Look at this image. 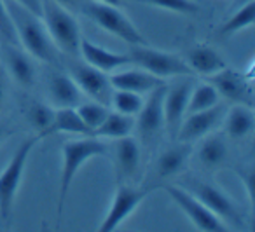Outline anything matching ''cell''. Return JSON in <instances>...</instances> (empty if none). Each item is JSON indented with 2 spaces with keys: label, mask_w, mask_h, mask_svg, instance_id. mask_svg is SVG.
Instances as JSON below:
<instances>
[{
  "label": "cell",
  "mask_w": 255,
  "mask_h": 232,
  "mask_svg": "<svg viewBox=\"0 0 255 232\" xmlns=\"http://www.w3.org/2000/svg\"><path fill=\"white\" fill-rule=\"evenodd\" d=\"M5 7H7L11 21L14 25L18 42H21V46L32 56L39 58L46 63H54L58 58V49L47 33L42 18L23 7L16 0H5Z\"/></svg>",
  "instance_id": "obj_1"
},
{
  "label": "cell",
  "mask_w": 255,
  "mask_h": 232,
  "mask_svg": "<svg viewBox=\"0 0 255 232\" xmlns=\"http://www.w3.org/2000/svg\"><path fill=\"white\" fill-rule=\"evenodd\" d=\"M107 150H109L107 145L96 136L70 140L63 145V168H61L60 175V196H58V220H61L68 192H70L79 169L91 159L107 154Z\"/></svg>",
  "instance_id": "obj_2"
},
{
  "label": "cell",
  "mask_w": 255,
  "mask_h": 232,
  "mask_svg": "<svg viewBox=\"0 0 255 232\" xmlns=\"http://www.w3.org/2000/svg\"><path fill=\"white\" fill-rule=\"evenodd\" d=\"M46 138L44 134L37 133L35 136H30L16 148L12 154L9 164L4 168V171L0 173V217L7 220L9 215L14 206L16 196H18L19 185H21L23 175H25L26 162H28L32 152L35 150L37 145Z\"/></svg>",
  "instance_id": "obj_3"
},
{
  "label": "cell",
  "mask_w": 255,
  "mask_h": 232,
  "mask_svg": "<svg viewBox=\"0 0 255 232\" xmlns=\"http://www.w3.org/2000/svg\"><path fill=\"white\" fill-rule=\"evenodd\" d=\"M42 21L47 28L51 40L58 51L67 54H77L81 46V30L68 9L54 0H42Z\"/></svg>",
  "instance_id": "obj_4"
},
{
  "label": "cell",
  "mask_w": 255,
  "mask_h": 232,
  "mask_svg": "<svg viewBox=\"0 0 255 232\" xmlns=\"http://www.w3.org/2000/svg\"><path fill=\"white\" fill-rule=\"evenodd\" d=\"M81 14H84L88 19H91L95 25L103 28L105 32L116 35L117 39L124 40L129 46H143L145 44V37L140 33L136 25L128 18L123 11H119L117 5H110L105 2H96V0H89L88 4L82 7Z\"/></svg>",
  "instance_id": "obj_5"
},
{
  "label": "cell",
  "mask_w": 255,
  "mask_h": 232,
  "mask_svg": "<svg viewBox=\"0 0 255 232\" xmlns=\"http://www.w3.org/2000/svg\"><path fill=\"white\" fill-rule=\"evenodd\" d=\"M128 56H129V61L133 65L143 68V70H147L149 74L156 75L159 79L194 75V72L189 68L184 58L173 53H166V51L152 49V47H147L145 44L143 46H133Z\"/></svg>",
  "instance_id": "obj_6"
},
{
  "label": "cell",
  "mask_w": 255,
  "mask_h": 232,
  "mask_svg": "<svg viewBox=\"0 0 255 232\" xmlns=\"http://www.w3.org/2000/svg\"><path fill=\"white\" fill-rule=\"evenodd\" d=\"M166 194L171 197L175 204L189 217V220L194 224L198 231L203 232H226L227 225L220 220L217 215H213L198 197H194L187 189H182L177 185H164Z\"/></svg>",
  "instance_id": "obj_7"
},
{
  "label": "cell",
  "mask_w": 255,
  "mask_h": 232,
  "mask_svg": "<svg viewBox=\"0 0 255 232\" xmlns=\"http://www.w3.org/2000/svg\"><path fill=\"white\" fill-rule=\"evenodd\" d=\"M191 182L192 183H189L187 190L194 197H198L213 215H217L222 222H229V224L236 225L243 224L240 210L224 190H220L219 187L212 185V183L199 182V180H191Z\"/></svg>",
  "instance_id": "obj_8"
},
{
  "label": "cell",
  "mask_w": 255,
  "mask_h": 232,
  "mask_svg": "<svg viewBox=\"0 0 255 232\" xmlns=\"http://www.w3.org/2000/svg\"><path fill=\"white\" fill-rule=\"evenodd\" d=\"M210 84L217 89L220 96L227 98L229 102L243 103V105L254 107V84L252 75L238 72L234 68L224 67L220 72L210 75Z\"/></svg>",
  "instance_id": "obj_9"
},
{
  "label": "cell",
  "mask_w": 255,
  "mask_h": 232,
  "mask_svg": "<svg viewBox=\"0 0 255 232\" xmlns=\"http://www.w3.org/2000/svg\"><path fill=\"white\" fill-rule=\"evenodd\" d=\"M147 190L135 189V187L124 185L121 182V185L117 187L116 194H114V201L110 204L107 217L103 218L102 225L98 227L100 232H112L126 220L129 215H133V211L143 203V199L147 197Z\"/></svg>",
  "instance_id": "obj_10"
},
{
  "label": "cell",
  "mask_w": 255,
  "mask_h": 232,
  "mask_svg": "<svg viewBox=\"0 0 255 232\" xmlns=\"http://www.w3.org/2000/svg\"><path fill=\"white\" fill-rule=\"evenodd\" d=\"M70 77L75 81L79 89L88 96H91L95 102H100L103 105L110 103L114 88L110 84V77L105 72L98 70L88 63H72Z\"/></svg>",
  "instance_id": "obj_11"
},
{
  "label": "cell",
  "mask_w": 255,
  "mask_h": 232,
  "mask_svg": "<svg viewBox=\"0 0 255 232\" xmlns=\"http://www.w3.org/2000/svg\"><path fill=\"white\" fill-rule=\"evenodd\" d=\"M224 116H226V107L219 105V103L208 110L187 114L184 117V120H182L180 127H178L175 140L182 141V143H192L196 140H201L203 136L210 134L219 126Z\"/></svg>",
  "instance_id": "obj_12"
},
{
  "label": "cell",
  "mask_w": 255,
  "mask_h": 232,
  "mask_svg": "<svg viewBox=\"0 0 255 232\" xmlns=\"http://www.w3.org/2000/svg\"><path fill=\"white\" fill-rule=\"evenodd\" d=\"M164 91H166V84H161L159 88L152 89L149 93V98L143 102L140 112L136 114L135 126L138 129V134L145 141L154 140L164 129V112H163Z\"/></svg>",
  "instance_id": "obj_13"
},
{
  "label": "cell",
  "mask_w": 255,
  "mask_h": 232,
  "mask_svg": "<svg viewBox=\"0 0 255 232\" xmlns=\"http://www.w3.org/2000/svg\"><path fill=\"white\" fill-rule=\"evenodd\" d=\"M192 84L191 82H177L173 86L166 84L163 98V112H164V129L171 138L177 136L178 127L187 114V103L191 96Z\"/></svg>",
  "instance_id": "obj_14"
},
{
  "label": "cell",
  "mask_w": 255,
  "mask_h": 232,
  "mask_svg": "<svg viewBox=\"0 0 255 232\" xmlns=\"http://www.w3.org/2000/svg\"><path fill=\"white\" fill-rule=\"evenodd\" d=\"M142 162V150L135 138L123 136L117 138L114 143V166H116V175L119 182L129 180L136 175Z\"/></svg>",
  "instance_id": "obj_15"
},
{
  "label": "cell",
  "mask_w": 255,
  "mask_h": 232,
  "mask_svg": "<svg viewBox=\"0 0 255 232\" xmlns=\"http://www.w3.org/2000/svg\"><path fill=\"white\" fill-rule=\"evenodd\" d=\"M79 53L82 54L86 63L98 68V70L105 72V74H110V72H114V70H119V68L131 63L128 54L112 53V51L105 49V47L98 46V44L91 42V40H88V39H81Z\"/></svg>",
  "instance_id": "obj_16"
},
{
  "label": "cell",
  "mask_w": 255,
  "mask_h": 232,
  "mask_svg": "<svg viewBox=\"0 0 255 232\" xmlns=\"http://www.w3.org/2000/svg\"><path fill=\"white\" fill-rule=\"evenodd\" d=\"M2 54H4L5 67L16 82L23 88H32L35 84V67L28 54L19 51L16 44H2Z\"/></svg>",
  "instance_id": "obj_17"
},
{
  "label": "cell",
  "mask_w": 255,
  "mask_h": 232,
  "mask_svg": "<svg viewBox=\"0 0 255 232\" xmlns=\"http://www.w3.org/2000/svg\"><path fill=\"white\" fill-rule=\"evenodd\" d=\"M110 84H112L114 89H124V91L138 93V95H149L152 89L159 88L161 84H166V81L140 68V70L116 72V75L110 77Z\"/></svg>",
  "instance_id": "obj_18"
},
{
  "label": "cell",
  "mask_w": 255,
  "mask_h": 232,
  "mask_svg": "<svg viewBox=\"0 0 255 232\" xmlns=\"http://www.w3.org/2000/svg\"><path fill=\"white\" fill-rule=\"evenodd\" d=\"M47 95L51 102L60 107H77L82 102V91L70 74H53L47 86Z\"/></svg>",
  "instance_id": "obj_19"
},
{
  "label": "cell",
  "mask_w": 255,
  "mask_h": 232,
  "mask_svg": "<svg viewBox=\"0 0 255 232\" xmlns=\"http://www.w3.org/2000/svg\"><path fill=\"white\" fill-rule=\"evenodd\" d=\"M184 60L194 74L206 75V77H210V75L220 72L224 67H227L224 58L213 47L205 46V44L194 46L192 49H189Z\"/></svg>",
  "instance_id": "obj_20"
},
{
  "label": "cell",
  "mask_w": 255,
  "mask_h": 232,
  "mask_svg": "<svg viewBox=\"0 0 255 232\" xmlns=\"http://www.w3.org/2000/svg\"><path fill=\"white\" fill-rule=\"evenodd\" d=\"M191 143H182L178 141L177 145L166 148L163 154L157 157L156 162V173L159 178H171L178 173L185 171L191 159Z\"/></svg>",
  "instance_id": "obj_21"
},
{
  "label": "cell",
  "mask_w": 255,
  "mask_h": 232,
  "mask_svg": "<svg viewBox=\"0 0 255 232\" xmlns=\"http://www.w3.org/2000/svg\"><path fill=\"white\" fill-rule=\"evenodd\" d=\"M254 126H255L254 107L238 103L226 116V133L233 140H241V138L248 136L254 131Z\"/></svg>",
  "instance_id": "obj_22"
},
{
  "label": "cell",
  "mask_w": 255,
  "mask_h": 232,
  "mask_svg": "<svg viewBox=\"0 0 255 232\" xmlns=\"http://www.w3.org/2000/svg\"><path fill=\"white\" fill-rule=\"evenodd\" d=\"M201 145L198 148V161L206 169H219L227 161L229 148L222 136L219 134H206L201 138Z\"/></svg>",
  "instance_id": "obj_23"
},
{
  "label": "cell",
  "mask_w": 255,
  "mask_h": 232,
  "mask_svg": "<svg viewBox=\"0 0 255 232\" xmlns=\"http://www.w3.org/2000/svg\"><path fill=\"white\" fill-rule=\"evenodd\" d=\"M133 129H135V119H133V116H126V114H121V112H109L105 120L93 131V136L117 140V138L129 136Z\"/></svg>",
  "instance_id": "obj_24"
},
{
  "label": "cell",
  "mask_w": 255,
  "mask_h": 232,
  "mask_svg": "<svg viewBox=\"0 0 255 232\" xmlns=\"http://www.w3.org/2000/svg\"><path fill=\"white\" fill-rule=\"evenodd\" d=\"M53 133H72L82 134V136H93L91 131L88 129V126L82 122L75 107H60V109L54 110L51 134Z\"/></svg>",
  "instance_id": "obj_25"
},
{
  "label": "cell",
  "mask_w": 255,
  "mask_h": 232,
  "mask_svg": "<svg viewBox=\"0 0 255 232\" xmlns=\"http://www.w3.org/2000/svg\"><path fill=\"white\" fill-rule=\"evenodd\" d=\"M220 100V95L217 93V89L213 88L210 82H203L198 84L196 88L191 89V96H189L187 103V114L201 112V110H208L212 107H215ZM185 114V116H187Z\"/></svg>",
  "instance_id": "obj_26"
},
{
  "label": "cell",
  "mask_w": 255,
  "mask_h": 232,
  "mask_svg": "<svg viewBox=\"0 0 255 232\" xmlns=\"http://www.w3.org/2000/svg\"><path fill=\"white\" fill-rule=\"evenodd\" d=\"M255 21V2L248 0L241 9H238L222 26H220V35H233L241 30H247Z\"/></svg>",
  "instance_id": "obj_27"
},
{
  "label": "cell",
  "mask_w": 255,
  "mask_h": 232,
  "mask_svg": "<svg viewBox=\"0 0 255 232\" xmlns=\"http://www.w3.org/2000/svg\"><path fill=\"white\" fill-rule=\"evenodd\" d=\"M110 103H112V107L116 109V112L135 117L136 114L140 112V109H142L143 98L138 93L124 91V89H114Z\"/></svg>",
  "instance_id": "obj_28"
},
{
  "label": "cell",
  "mask_w": 255,
  "mask_h": 232,
  "mask_svg": "<svg viewBox=\"0 0 255 232\" xmlns=\"http://www.w3.org/2000/svg\"><path fill=\"white\" fill-rule=\"evenodd\" d=\"M75 109H77V114L81 116L82 122L88 126L89 131H91V134H93V131L105 120L107 114L110 112V110L107 109V105H103V103H100V102L79 103Z\"/></svg>",
  "instance_id": "obj_29"
},
{
  "label": "cell",
  "mask_w": 255,
  "mask_h": 232,
  "mask_svg": "<svg viewBox=\"0 0 255 232\" xmlns=\"http://www.w3.org/2000/svg\"><path fill=\"white\" fill-rule=\"evenodd\" d=\"M28 119H30V122L37 127V131H39L40 134L49 136L53 119H54V110L51 109L49 105H46V103H35V105H32V109H30Z\"/></svg>",
  "instance_id": "obj_30"
},
{
  "label": "cell",
  "mask_w": 255,
  "mask_h": 232,
  "mask_svg": "<svg viewBox=\"0 0 255 232\" xmlns=\"http://www.w3.org/2000/svg\"><path fill=\"white\" fill-rule=\"evenodd\" d=\"M140 4L152 5V7H159L164 11L177 12V14H196L199 12V5L194 0H136Z\"/></svg>",
  "instance_id": "obj_31"
},
{
  "label": "cell",
  "mask_w": 255,
  "mask_h": 232,
  "mask_svg": "<svg viewBox=\"0 0 255 232\" xmlns=\"http://www.w3.org/2000/svg\"><path fill=\"white\" fill-rule=\"evenodd\" d=\"M0 40L7 44H18L14 25L11 21L7 7H5V0H0Z\"/></svg>",
  "instance_id": "obj_32"
},
{
  "label": "cell",
  "mask_w": 255,
  "mask_h": 232,
  "mask_svg": "<svg viewBox=\"0 0 255 232\" xmlns=\"http://www.w3.org/2000/svg\"><path fill=\"white\" fill-rule=\"evenodd\" d=\"M240 178H241V182L247 185L248 199H250V203H252V201H254V180H255L254 169L248 168V169H243V171H240Z\"/></svg>",
  "instance_id": "obj_33"
},
{
  "label": "cell",
  "mask_w": 255,
  "mask_h": 232,
  "mask_svg": "<svg viewBox=\"0 0 255 232\" xmlns=\"http://www.w3.org/2000/svg\"><path fill=\"white\" fill-rule=\"evenodd\" d=\"M54 2H58L60 5H63L65 9H68V11H74V12H81L82 7H84L86 4H88L89 0H54Z\"/></svg>",
  "instance_id": "obj_34"
},
{
  "label": "cell",
  "mask_w": 255,
  "mask_h": 232,
  "mask_svg": "<svg viewBox=\"0 0 255 232\" xmlns=\"http://www.w3.org/2000/svg\"><path fill=\"white\" fill-rule=\"evenodd\" d=\"M16 2L26 7L28 11H32L33 14L42 16V0H16Z\"/></svg>",
  "instance_id": "obj_35"
},
{
  "label": "cell",
  "mask_w": 255,
  "mask_h": 232,
  "mask_svg": "<svg viewBox=\"0 0 255 232\" xmlns=\"http://www.w3.org/2000/svg\"><path fill=\"white\" fill-rule=\"evenodd\" d=\"M100 2H105V4L117 5V7H119V5H121V2H123V0H100Z\"/></svg>",
  "instance_id": "obj_36"
},
{
  "label": "cell",
  "mask_w": 255,
  "mask_h": 232,
  "mask_svg": "<svg viewBox=\"0 0 255 232\" xmlns=\"http://www.w3.org/2000/svg\"><path fill=\"white\" fill-rule=\"evenodd\" d=\"M4 96H5V89H4V86H2V82H0V107L4 103Z\"/></svg>",
  "instance_id": "obj_37"
},
{
  "label": "cell",
  "mask_w": 255,
  "mask_h": 232,
  "mask_svg": "<svg viewBox=\"0 0 255 232\" xmlns=\"http://www.w3.org/2000/svg\"><path fill=\"white\" fill-rule=\"evenodd\" d=\"M4 134H5V131H4V127L0 126V140H2V138H4Z\"/></svg>",
  "instance_id": "obj_38"
}]
</instances>
